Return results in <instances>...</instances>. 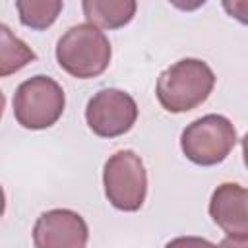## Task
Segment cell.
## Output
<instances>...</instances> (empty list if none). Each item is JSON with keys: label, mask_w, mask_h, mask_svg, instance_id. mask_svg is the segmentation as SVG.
<instances>
[{"label": "cell", "mask_w": 248, "mask_h": 248, "mask_svg": "<svg viewBox=\"0 0 248 248\" xmlns=\"http://www.w3.org/2000/svg\"><path fill=\"white\" fill-rule=\"evenodd\" d=\"M236 143V130L223 114H205L188 124L180 136V149L188 161L211 167L227 159Z\"/></svg>", "instance_id": "cell-4"}, {"label": "cell", "mask_w": 248, "mask_h": 248, "mask_svg": "<svg viewBox=\"0 0 248 248\" xmlns=\"http://www.w3.org/2000/svg\"><path fill=\"white\" fill-rule=\"evenodd\" d=\"M242 155H244V165L248 167V132L242 138Z\"/></svg>", "instance_id": "cell-15"}, {"label": "cell", "mask_w": 248, "mask_h": 248, "mask_svg": "<svg viewBox=\"0 0 248 248\" xmlns=\"http://www.w3.org/2000/svg\"><path fill=\"white\" fill-rule=\"evenodd\" d=\"M87 238L85 219L72 209L45 211L33 227L35 248H85Z\"/></svg>", "instance_id": "cell-7"}, {"label": "cell", "mask_w": 248, "mask_h": 248, "mask_svg": "<svg viewBox=\"0 0 248 248\" xmlns=\"http://www.w3.org/2000/svg\"><path fill=\"white\" fill-rule=\"evenodd\" d=\"M85 120L93 134L101 138H116L136 124L138 105L126 91L101 89L89 99L85 107Z\"/></svg>", "instance_id": "cell-6"}, {"label": "cell", "mask_w": 248, "mask_h": 248, "mask_svg": "<svg viewBox=\"0 0 248 248\" xmlns=\"http://www.w3.org/2000/svg\"><path fill=\"white\" fill-rule=\"evenodd\" d=\"M110 56L112 48L108 39L91 23L70 27L56 43V60L60 68L78 79L101 76L108 68Z\"/></svg>", "instance_id": "cell-2"}, {"label": "cell", "mask_w": 248, "mask_h": 248, "mask_svg": "<svg viewBox=\"0 0 248 248\" xmlns=\"http://www.w3.org/2000/svg\"><path fill=\"white\" fill-rule=\"evenodd\" d=\"M217 248H248V238L227 236L225 240H221V244H219Z\"/></svg>", "instance_id": "cell-14"}, {"label": "cell", "mask_w": 248, "mask_h": 248, "mask_svg": "<svg viewBox=\"0 0 248 248\" xmlns=\"http://www.w3.org/2000/svg\"><path fill=\"white\" fill-rule=\"evenodd\" d=\"M66 97L58 81L48 76H33L14 93V116L27 130H45L64 112Z\"/></svg>", "instance_id": "cell-3"}, {"label": "cell", "mask_w": 248, "mask_h": 248, "mask_svg": "<svg viewBox=\"0 0 248 248\" xmlns=\"http://www.w3.org/2000/svg\"><path fill=\"white\" fill-rule=\"evenodd\" d=\"M138 4L134 0H85L81 4L87 23L99 29H118L132 21Z\"/></svg>", "instance_id": "cell-9"}, {"label": "cell", "mask_w": 248, "mask_h": 248, "mask_svg": "<svg viewBox=\"0 0 248 248\" xmlns=\"http://www.w3.org/2000/svg\"><path fill=\"white\" fill-rule=\"evenodd\" d=\"M165 248H217V246L200 236H178L172 238Z\"/></svg>", "instance_id": "cell-13"}, {"label": "cell", "mask_w": 248, "mask_h": 248, "mask_svg": "<svg viewBox=\"0 0 248 248\" xmlns=\"http://www.w3.org/2000/svg\"><path fill=\"white\" fill-rule=\"evenodd\" d=\"M62 2L60 0H17L16 8L19 12V21L25 27L43 31L50 27L58 14L62 12Z\"/></svg>", "instance_id": "cell-11"}, {"label": "cell", "mask_w": 248, "mask_h": 248, "mask_svg": "<svg viewBox=\"0 0 248 248\" xmlns=\"http://www.w3.org/2000/svg\"><path fill=\"white\" fill-rule=\"evenodd\" d=\"M215 85L213 70L198 58H184L161 72L157 79V99L169 112H188L200 107Z\"/></svg>", "instance_id": "cell-1"}, {"label": "cell", "mask_w": 248, "mask_h": 248, "mask_svg": "<svg viewBox=\"0 0 248 248\" xmlns=\"http://www.w3.org/2000/svg\"><path fill=\"white\" fill-rule=\"evenodd\" d=\"M223 8L231 17L248 25V0H225Z\"/></svg>", "instance_id": "cell-12"}, {"label": "cell", "mask_w": 248, "mask_h": 248, "mask_svg": "<svg viewBox=\"0 0 248 248\" xmlns=\"http://www.w3.org/2000/svg\"><path fill=\"white\" fill-rule=\"evenodd\" d=\"M103 186L112 207L138 211L147 194V172L140 155L132 149H120L110 155L103 169Z\"/></svg>", "instance_id": "cell-5"}, {"label": "cell", "mask_w": 248, "mask_h": 248, "mask_svg": "<svg viewBox=\"0 0 248 248\" xmlns=\"http://www.w3.org/2000/svg\"><path fill=\"white\" fill-rule=\"evenodd\" d=\"M37 54L21 41L17 39L8 25H0V76L6 78L29 62H33Z\"/></svg>", "instance_id": "cell-10"}, {"label": "cell", "mask_w": 248, "mask_h": 248, "mask_svg": "<svg viewBox=\"0 0 248 248\" xmlns=\"http://www.w3.org/2000/svg\"><path fill=\"white\" fill-rule=\"evenodd\" d=\"M213 223L234 238H248V190L236 182L219 184L209 200Z\"/></svg>", "instance_id": "cell-8"}]
</instances>
